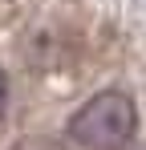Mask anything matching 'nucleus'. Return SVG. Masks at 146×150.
Instances as JSON below:
<instances>
[{"instance_id":"nucleus-1","label":"nucleus","mask_w":146,"mask_h":150,"mask_svg":"<svg viewBox=\"0 0 146 150\" xmlns=\"http://www.w3.org/2000/svg\"><path fill=\"white\" fill-rule=\"evenodd\" d=\"M134 134V101L110 89L89 98L69 118V138L85 150H122Z\"/></svg>"},{"instance_id":"nucleus-2","label":"nucleus","mask_w":146,"mask_h":150,"mask_svg":"<svg viewBox=\"0 0 146 150\" xmlns=\"http://www.w3.org/2000/svg\"><path fill=\"white\" fill-rule=\"evenodd\" d=\"M4 105H8V77L0 73V114H4Z\"/></svg>"}]
</instances>
